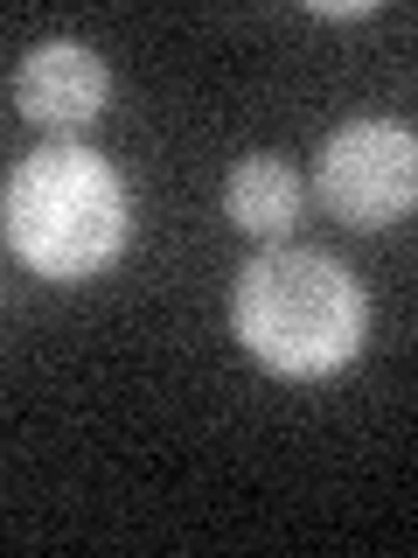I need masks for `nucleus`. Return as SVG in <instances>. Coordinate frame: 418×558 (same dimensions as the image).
I'll return each instance as SVG.
<instances>
[{
    "mask_svg": "<svg viewBox=\"0 0 418 558\" xmlns=\"http://www.w3.org/2000/svg\"><path fill=\"white\" fill-rule=\"evenodd\" d=\"M231 328L272 377H335L370 336V301L342 258L314 244H272L237 272Z\"/></svg>",
    "mask_w": 418,
    "mask_h": 558,
    "instance_id": "f257e3e1",
    "label": "nucleus"
},
{
    "mask_svg": "<svg viewBox=\"0 0 418 558\" xmlns=\"http://www.w3.org/2000/svg\"><path fill=\"white\" fill-rule=\"evenodd\" d=\"M8 244L22 266L42 279H91L126 252V182L119 168L91 147H35L8 174V203H0Z\"/></svg>",
    "mask_w": 418,
    "mask_h": 558,
    "instance_id": "f03ea898",
    "label": "nucleus"
},
{
    "mask_svg": "<svg viewBox=\"0 0 418 558\" xmlns=\"http://www.w3.org/2000/svg\"><path fill=\"white\" fill-rule=\"evenodd\" d=\"M314 189L335 209V223L356 231H383V223H405L418 203V140L397 119H348L321 140V161H314Z\"/></svg>",
    "mask_w": 418,
    "mask_h": 558,
    "instance_id": "7ed1b4c3",
    "label": "nucleus"
},
{
    "mask_svg": "<svg viewBox=\"0 0 418 558\" xmlns=\"http://www.w3.org/2000/svg\"><path fill=\"white\" fill-rule=\"evenodd\" d=\"M104 92H112V77H104V63H98V49H84V43H35L22 70H14V105H22V119H35V126H91L98 119V105Z\"/></svg>",
    "mask_w": 418,
    "mask_h": 558,
    "instance_id": "20e7f679",
    "label": "nucleus"
},
{
    "mask_svg": "<svg viewBox=\"0 0 418 558\" xmlns=\"http://www.w3.org/2000/svg\"><path fill=\"white\" fill-rule=\"evenodd\" d=\"M223 209L244 238H286L300 217V174L286 154H244L223 182Z\"/></svg>",
    "mask_w": 418,
    "mask_h": 558,
    "instance_id": "39448f33",
    "label": "nucleus"
}]
</instances>
